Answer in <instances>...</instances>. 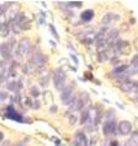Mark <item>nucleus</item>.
<instances>
[{
	"label": "nucleus",
	"mask_w": 138,
	"mask_h": 146,
	"mask_svg": "<svg viewBox=\"0 0 138 146\" xmlns=\"http://www.w3.org/2000/svg\"><path fill=\"white\" fill-rule=\"evenodd\" d=\"M88 101V95L86 93H82L79 97H76L72 101L70 108L69 111H78V109H84V104Z\"/></svg>",
	"instance_id": "obj_1"
},
{
	"label": "nucleus",
	"mask_w": 138,
	"mask_h": 146,
	"mask_svg": "<svg viewBox=\"0 0 138 146\" xmlns=\"http://www.w3.org/2000/svg\"><path fill=\"white\" fill-rule=\"evenodd\" d=\"M64 80H66V72L63 71V69H56L53 72V82L58 90L63 88Z\"/></svg>",
	"instance_id": "obj_2"
},
{
	"label": "nucleus",
	"mask_w": 138,
	"mask_h": 146,
	"mask_svg": "<svg viewBox=\"0 0 138 146\" xmlns=\"http://www.w3.org/2000/svg\"><path fill=\"white\" fill-rule=\"evenodd\" d=\"M116 130H117V127H116V121L115 120H106L104 124V128H102V131L106 136H115L116 135Z\"/></svg>",
	"instance_id": "obj_3"
},
{
	"label": "nucleus",
	"mask_w": 138,
	"mask_h": 146,
	"mask_svg": "<svg viewBox=\"0 0 138 146\" xmlns=\"http://www.w3.org/2000/svg\"><path fill=\"white\" fill-rule=\"evenodd\" d=\"M73 92H74V87L73 86H67L66 88H63L60 98H62V102L64 104H69L73 101L72 100L73 98Z\"/></svg>",
	"instance_id": "obj_4"
},
{
	"label": "nucleus",
	"mask_w": 138,
	"mask_h": 146,
	"mask_svg": "<svg viewBox=\"0 0 138 146\" xmlns=\"http://www.w3.org/2000/svg\"><path fill=\"white\" fill-rule=\"evenodd\" d=\"M5 114H6V117H7V118H9V119H11V120L20 121V123H22V121H26L25 119L22 118L21 115L19 114L17 112H16V109H15L13 106H9V107L6 108V113H5Z\"/></svg>",
	"instance_id": "obj_5"
},
{
	"label": "nucleus",
	"mask_w": 138,
	"mask_h": 146,
	"mask_svg": "<svg viewBox=\"0 0 138 146\" xmlns=\"http://www.w3.org/2000/svg\"><path fill=\"white\" fill-rule=\"evenodd\" d=\"M117 129H119V133L121 135H128V134L132 133V124L128 120H122L120 121Z\"/></svg>",
	"instance_id": "obj_6"
},
{
	"label": "nucleus",
	"mask_w": 138,
	"mask_h": 146,
	"mask_svg": "<svg viewBox=\"0 0 138 146\" xmlns=\"http://www.w3.org/2000/svg\"><path fill=\"white\" fill-rule=\"evenodd\" d=\"M28 49H30V39L28 38H23L21 39V42H20V46H19V55L20 56H23V55H26L27 54V52Z\"/></svg>",
	"instance_id": "obj_7"
},
{
	"label": "nucleus",
	"mask_w": 138,
	"mask_h": 146,
	"mask_svg": "<svg viewBox=\"0 0 138 146\" xmlns=\"http://www.w3.org/2000/svg\"><path fill=\"white\" fill-rule=\"evenodd\" d=\"M0 54L3 55L4 59L9 60L11 58V48L9 43H3L0 44Z\"/></svg>",
	"instance_id": "obj_8"
},
{
	"label": "nucleus",
	"mask_w": 138,
	"mask_h": 146,
	"mask_svg": "<svg viewBox=\"0 0 138 146\" xmlns=\"http://www.w3.org/2000/svg\"><path fill=\"white\" fill-rule=\"evenodd\" d=\"M120 87H121V91H123V92H131V91L136 90V82L128 79V80H126L125 82L121 84Z\"/></svg>",
	"instance_id": "obj_9"
},
{
	"label": "nucleus",
	"mask_w": 138,
	"mask_h": 146,
	"mask_svg": "<svg viewBox=\"0 0 138 146\" xmlns=\"http://www.w3.org/2000/svg\"><path fill=\"white\" fill-rule=\"evenodd\" d=\"M74 144L76 146H88V139H86V136L84 135V133H76Z\"/></svg>",
	"instance_id": "obj_10"
},
{
	"label": "nucleus",
	"mask_w": 138,
	"mask_h": 146,
	"mask_svg": "<svg viewBox=\"0 0 138 146\" xmlns=\"http://www.w3.org/2000/svg\"><path fill=\"white\" fill-rule=\"evenodd\" d=\"M127 70H128V65H125V64H122V65H119V66H116L115 69H113V70H112V75L113 76L123 75Z\"/></svg>",
	"instance_id": "obj_11"
},
{
	"label": "nucleus",
	"mask_w": 138,
	"mask_h": 146,
	"mask_svg": "<svg viewBox=\"0 0 138 146\" xmlns=\"http://www.w3.org/2000/svg\"><path fill=\"white\" fill-rule=\"evenodd\" d=\"M120 19V16L119 15H116V14H113V13H109V14H106L102 17V22L104 25H107V23H110L111 21H113V20H119Z\"/></svg>",
	"instance_id": "obj_12"
},
{
	"label": "nucleus",
	"mask_w": 138,
	"mask_h": 146,
	"mask_svg": "<svg viewBox=\"0 0 138 146\" xmlns=\"http://www.w3.org/2000/svg\"><path fill=\"white\" fill-rule=\"evenodd\" d=\"M92 17H94V11L92 10H85L82 13V20L84 22H89V21H91Z\"/></svg>",
	"instance_id": "obj_13"
},
{
	"label": "nucleus",
	"mask_w": 138,
	"mask_h": 146,
	"mask_svg": "<svg viewBox=\"0 0 138 146\" xmlns=\"http://www.w3.org/2000/svg\"><path fill=\"white\" fill-rule=\"evenodd\" d=\"M89 119H90V109H89V108H84L82 111V115H80V123L85 124Z\"/></svg>",
	"instance_id": "obj_14"
},
{
	"label": "nucleus",
	"mask_w": 138,
	"mask_h": 146,
	"mask_svg": "<svg viewBox=\"0 0 138 146\" xmlns=\"http://www.w3.org/2000/svg\"><path fill=\"white\" fill-rule=\"evenodd\" d=\"M46 60H47V56L46 55L40 54V55H36V56L32 58V64H35V65H41V64L46 63Z\"/></svg>",
	"instance_id": "obj_15"
},
{
	"label": "nucleus",
	"mask_w": 138,
	"mask_h": 146,
	"mask_svg": "<svg viewBox=\"0 0 138 146\" xmlns=\"http://www.w3.org/2000/svg\"><path fill=\"white\" fill-rule=\"evenodd\" d=\"M20 87H21V84L17 82L16 80H11V81H9V82H7V88H9V90H11V91L19 92Z\"/></svg>",
	"instance_id": "obj_16"
},
{
	"label": "nucleus",
	"mask_w": 138,
	"mask_h": 146,
	"mask_svg": "<svg viewBox=\"0 0 138 146\" xmlns=\"http://www.w3.org/2000/svg\"><path fill=\"white\" fill-rule=\"evenodd\" d=\"M125 146H138V131H135L132 134V137L127 140Z\"/></svg>",
	"instance_id": "obj_17"
},
{
	"label": "nucleus",
	"mask_w": 138,
	"mask_h": 146,
	"mask_svg": "<svg viewBox=\"0 0 138 146\" xmlns=\"http://www.w3.org/2000/svg\"><path fill=\"white\" fill-rule=\"evenodd\" d=\"M7 33H9V27H7L6 23H4L1 30H0V36H3V37H6Z\"/></svg>",
	"instance_id": "obj_18"
},
{
	"label": "nucleus",
	"mask_w": 138,
	"mask_h": 146,
	"mask_svg": "<svg viewBox=\"0 0 138 146\" xmlns=\"http://www.w3.org/2000/svg\"><path fill=\"white\" fill-rule=\"evenodd\" d=\"M105 118H106V120H115L113 118H115V112L112 111V109H110V111L106 112V115H105Z\"/></svg>",
	"instance_id": "obj_19"
},
{
	"label": "nucleus",
	"mask_w": 138,
	"mask_h": 146,
	"mask_svg": "<svg viewBox=\"0 0 138 146\" xmlns=\"http://www.w3.org/2000/svg\"><path fill=\"white\" fill-rule=\"evenodd\" d=\"M131 65L138 68V53L132 58V60H131Z\"/></svg>",
	"instance_id": "obj_20"
},
{
	"label": "nucleus",
	"mask_w": 138,
	"mask_h": 146,
	"mask_svg": "<svg viewBox=\"0 0 138 146\" xmlns=\"http://www.w3.org/2000/svg\"><path fill=\"white\" fill-rule=\"evenodd\" d=\"M68 6H82V3L80 1H72V3H68Z\"/></svg>",
	"instance_id": "obj_21"
},
{
	"label": "nucleus",
	"mask_w": 138,
	"mask_h": 146,
	"mask_svg": "<svg viewBox=\"0 0 138 146\" xmlns=\"http://www.w3.org/2000/svg\"><path fill=\"white\" fill-rule=\"evenodd\" d=\"M51 31H52V33L54 35V37H56V38H58V37H59L58 33H57V32H56V28H54V26H52V25H51Z\"/></svg>",
	"instance_id": "obj_22"
},
{
	"label": "nucleus",
	"mask_w": 138,
	"mask_h": 146,
	"mask_svg": "<svg viewBox=\"0 0 138 146\" xmlns=\"http://www.w3.org/2000/svg\"><path fill=\"white\" fill-rule=\"evenodd\" d=\"M31 93H33V96H38L40 95V92L37 91V88H36V87H33V88H31Z\"/></svg>",
	"instance_id": "obj_23"
},
{
	"label": "nucleus",
	"mask_w": 138,
	"mask_h": 146,
	"mask_svg": "<svg viewBox=\"0 0 138 146\" xmlns=\"http://www.w3.org/2000/svg\"><path fill=\"white\" fill-rule=\"evenodd\" d=\"M110 146H119V141H117V140H113V141H111Z\"/></svg>",
	"instance_id": "obj_24"
},
{
	"label": "nucleus",
	"mask_w": 138,
	"mask_h": 146,
	"mask_svg": "<svg viewBox=\"0 0 138 146\" xmlns=\"http://www.w3.org/2000/svg\"><path fill=\"white\" fill-rule=\"evenodd\" d=\"M7 97V95L5 92H0V98H6Z\"/></svg>",
	"instance_id": "obj_25"
},
{
	"label": "nucleus",
	"mask_w": 138,
	"mask_h": 146,
	"mask_svg": "<svg viewBox=\"0 0 138 146\" xmlns=\"http://www.w3.org/2000/svg\"><path fill=\"white\" fill-rule=\"evenodd\" d=\"M3 139H4V134L0 131V141H3Z\"/></svg>",
	"instance_id": "obj_26"
},
{
	"label": "nucleus",
	"mask_w": 138,
	"mask_h": 146,
	"mask_svg": "<svg viewBox=\"0 0 138 146\" xmlns=\"http://www.w3.org/2000/svg\"><path fill=\"white\" fill-rule=\"evenodd\" d=\"M73 60H74V63H75V64H78V60H76V56L73 55Z\"/></svg>",
	"instance_id": "obj_27"
},
{
	"label": "nucleus",
	"mask_w": 138,
	"mask_h": 146,
	"mask_svg": "<svg viewBox=\"0 0 138 146\" xmlns=\"http://www.w3.org/2000/svg\"><path fill=\"white\" fill-rule=\"evenodd\" d=\"M3 146H10V144L7 143V141H5V143H4V145H3Z\"/></svg>",
	"instance_id": "obj_28"
}]
</instances>
